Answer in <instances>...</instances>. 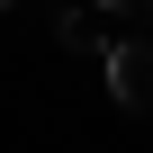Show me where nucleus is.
<instances>
[{"instance_id":"f257e3e1","label":"nucleus","mask_w":153,"mask_h":153,"mask_svg":"<svg viewBox=\"0 0 153 153\" xmlns=\"http://www.w3.org/2000/svg\"><path fill=\"white\" fill-rule=\"evenodd\" d=\"M99 63H108V99L144 117V108H153V36H126V27H117V36L99 45Z\"/></svg>"},{"instance_id":"f03ea898","label":"nucleus","mask_w":153,"mask_h":153,"mask_svg":"<svg viewBox=\"0 0 153 153\" xmlns=\"http://www.w3.org/2000/svg\"><path fill=\"white\" fill-rule=\"evenodd\" d=\"M54 36L72 45V54H99L108 36H99V9H81V0H72V9H54Z\"/></svg>"},{"instance_id":"7ed1b4c3","label":"nucleus","mask_w":153,"mask_h":153,"mask_svg":"<svg viewBox=\"0 0 153 153\" xmlns=\"http://www.w3.org/2000/svg\"><path fill=\"white\" fill-rule=\"evenodd\" d=\"M90 9H108V18H126V9H144V0H90Z\"/></svg>"},{"instance_id":"20e7f679","label":"nucleus","mask_w":153,"mask_h":153,"mask_svg":"<svg viewBox=\"0 0 153 153\" xmlns=\"http://www.w3.org/2000/svg\"><path fill=\"white\" fill-rule=\"evenodd\" d=\"M0 9H9V0H0Z\"/></svg>"},{"instance_id":"39448f33","label":"nucleus","mask_w":153,"mask_h":153,"mask_svg":"<svg viewBox=\"0 0 153 153\" xmlns=\"http://www.w3.org/2000/svg\"><path fill=\"white\" fill-rule=\"evenodd\" d=\"M144 9H153V0H144Z\"/></svg>"}]
</instances>
